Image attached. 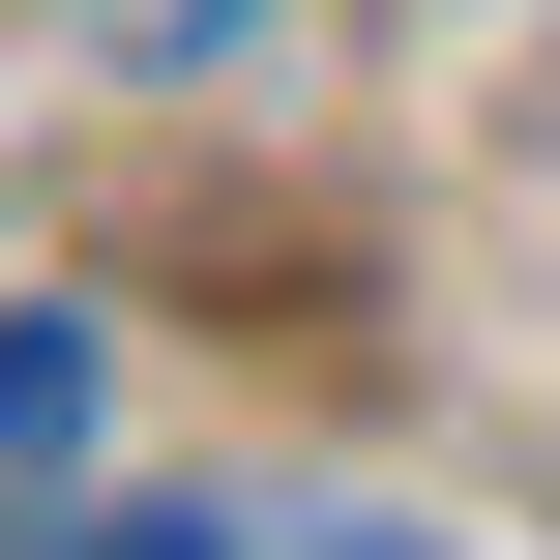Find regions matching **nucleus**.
Returning a JSON list of instances; mask_svg holds the SVG:
<instances>
[{
    "label": "nucleus",
    "instance_id": "1",
    "mask_svg": "<svg viewBox=\"0 0 560 560\" xmlns=\"http://www.w3.org/2000/svg\"><path fill=\"white\" fill-rule=\"evenodd\" d=\"M89 413H118V325H89V295H0V532L89 472Z\"/></svg>",
    "mask_w": 560,
    "mask_h": 560
},
{
    "label": "nucleus",
    "instance_id": "2",
    "mask_svg": "<svg viewBox=\"0 0 560 560\" xmlns=\"http://www.w3.org/2000/svg\"><path fill=\"white\" fill-rule=\"evenodd\" d=\"M236 560H443V532H354V502H295V532H266V502H236Z\"/></svg>",
    "mask_w": 560,
    "mask_h": 560
},
{
    "label": "nucleus",
    "instance_id": "3",
    "mask_svg": "<svg viewBox=\"0 0 560 560\" xmlns=\"http://www.w3.org/2000/svg\"><path fill=\"white\" fill-rule=\"evenodd\" d=\"M59 560H236V532H59Z\"/></svg>",
    "mask_w": 560,
    "mask_h": 560
}]
</instances>
